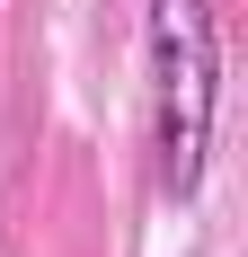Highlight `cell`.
I'll use <instances>...</instances> for the list:
<instances>
[{
	"label": "cell",
	"mask_w": 248,
	"mask_h": 257,
	"mask_svg": "<svg viewBox=\"0 0 248 257\" xmlns=\"http://www.w3.org/2000/svg\"><path fill=\"white\" fill-rule=\"evenodd\" d=\"M213 115H222L213 0H151V160L169 204H195L204 160H213Z\"/></svg>",
	"instance_id": "6da1fadb"
}]
</instances>
